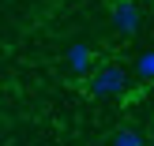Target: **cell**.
I'll list each match as a JSON object with an SVG mask.
<instances>
[{"label":"cell","mask_w":154,"mask_h":146,"mask_svg":"<svg viewBox=\"0 0 154 146\" xmlns=\"http://www.w3.org/2000/svg\"><path fill=\"white\" fill-rule=\"evenodd\" d=\"M64 60H68V71L72 75H90V49L83 41H75V45H68V52H64Z\"/></svg>","instance_id":"3"},{"label":"cell","mask_w":154,"mask_h":146,"mask_svg":"<svg viewBox=\"0 0 154 146\" xmlns=\"http://www.w3.org/2000/svg\"><path fill=\"white\" fill-rule=\"evenodd\" d=\"M109 146H147V142H143V135H139V131H132V127H120V131L113 135V142H109Z\"/></svg>","instance_id":"4"},{"label":"cell","mask_w":154,"mask_h":146,"mask_svg":"<svg viewBox=\"0 0 154 146\" xmlns=\"http://www.w3.org/2000/svg\"><path fill=\"white\" fill-rule=\"evenodd\" d=\"M139 22H143V15L135 7V0H117L113 4V26H117V34H124V37L139 34Z\"/></svg>","instance_id":"2"},{"label":"cell","mask_w":154,"mask_h":146,"mask_svg":"<svg viewBox=\"0 0 154 146\" xmlns=\"http://www.w3.org/2000/svg\"><path fill=\"white\" fill-rule=\"evenodd\" d=\"M135 75H139V79H154V49L139 52V60H135Z\"/></svg>","instance_id":"5"},{"label":"cell","mask_w":154,"mask_h":146,"mask_svg":"<svg viewBox=\"0 0 154 146\" xmlns=\"http://www.w3.org/2000/svg\"><path fill=\"white\" fill-rule=\"evenodd\" d=\"M124 86H128V75H124V67H117V64H109V67H98L94 75L87 79V90L94 97H120L124 94Z\"/></svg>","instance_id":"1"}]
</instances>
